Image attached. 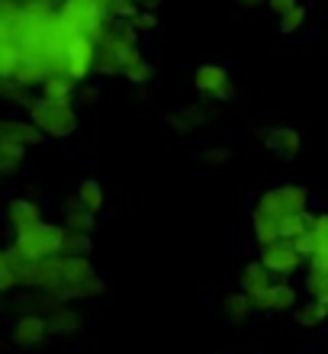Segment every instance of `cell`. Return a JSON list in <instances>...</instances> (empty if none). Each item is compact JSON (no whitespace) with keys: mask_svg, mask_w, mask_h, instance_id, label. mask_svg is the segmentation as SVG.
Segmentation results:
<instances>
[{"mask_svg":"<svg viewBox=\"0 0 328 354\" xmlns=\"http://www.w3.org/2000/svg\"><path fill=\"white\" fill-rule=\"evenodd\" d=\"M61 239H65V225L42 223L26 229V232H13V248L26 261H46V258L61 254Z\"/></svg>","mask_w":328,"mask_h":354,"instance_id":"6da1fadb","label":"cell"},{"mask_svg":"<svg viewBox=\"0 0 328 354\" xmlns=\"http://www.w3.org/2000/svg\"><path fill=\"white\" fill-rule=\"evenodd\" d=\"M296 319H300V326H306V328L322 326L328 319V306L319 303V299H309V303H302V306L296 309Z\"/></svg>","mask_w":328,"mask_h":354,"instance_id":"7402d4cb","label":"cell"},{"mask_svg":"<svg viewBox=\"0 0 328 354\" xmlns=\"http://www.w3.org/2000/svg\"><path fill=\"white\" fill-rule=\"evenodd\" d=\"M296 303V290L283 280V283H273L271 290H264L261 297H254V309L258 313H283Z\"/></svg>","mask_w":328,"mask_h":354,"instance_id":"30bf717a","label":"cell"},{"mask_svg":"<svg viewBox=\"0 0 328 354\" xmlns=\"http://www.w3.org/2000/svg\"><path fill=\"white\" fill-rule=\"evenodd\" d=\"M23 158H26V145H19L13 139H0V171L3 174H17Z\"/></svg>","mask_w":328,"mask_h":354,"instance_id":"ffe728a7","label":"cell"},{"mask_svg":"<svg viewBox=\"0 0 328 354\" xmlns=\"http://www.w3.org/2000/svg\"><path fill=\"white\" fill-rule=\"evenodd\" d=\"M222 313L232 322H244L254 313V299L248 293H225L222 297Z\"/></svg>","mask_w":328,"mask_h":354,"instance_id":"e0dca14e","label":"cell"},{"mask_svg":"<svg viewBox=\"0 0 328 354\" xmlns=\"http://www.w3.org/2000/svg\"><path fill=\"white\" fill-rule=\"evenodd\" d=\"M48 332H52V328H48L46 316H39V313H26V316H17L10 338H13V345L17 348H36V345L46 342Z\"/></svg>","mask_w":328,"mask_h":354,"instance_id":"5b68a950","label":"cell"},{"mask_svg":"<svg viewBox=\"0 0 328 354\" xmlns=\"http://www.w3.org/2000/svg\"><path fill=\"white\" fill-rule=\"evenodd\" d=\"M271 270H267V264L264 261H248L242 268V293H248V297H261L264 290H271Z\"/></svg>","mask_w":328,"mask_h":354,"instance_id":"8fae6325","label":"cell"},{"mask_svg":"<svg viewBox=\"0 0 328 354\" xmlns=\"http://www.w3.org/2000/svg\"><path fill=\"white\" fill-rule=\"evenodd\" d=\"M61 261H65L68 283H77V280L97 277V268H94V261H90V258H65V254H61Z\"/></svg>","mask_w":328,"mask_h":354,"instance_id":"44dd1931","label":"cell"},{"mask_svg":"<svg viewBox=\"0 0 328 354\" xmlns=\"http://www.w3.org/2000/svg\"><path fill=\"white\" fill-rule=\"evenodd\" d=\"M65 229H75V232H90L94 229V213L77 196H71L65 203Z\"/></svg>","mask_w":328,"mask_h":354,"instance_id":"2e32d148","label":"cell"},{"mask_svg":"<svg viewBox=\"0 0 328 354\" xmlns=\"http://www.w3.org/2000/svg\"><path fill=\"white\" fill-rule=\"evenodd\" d=\"M48 328H52V335H75L84 328V316L77 313V309L65 306V303H58L52 313H48Z\"/></svg>","mask_w":328,"mask_h":354,"instance_id":"7c38bea8","label":"cell"},{"mask_svg":"<svg viewBox=\"0 0 328 354\" xmlns=\"http://www.w3.org/2000/svg\"><path fill=\"white\" fill-rule=\"evenodd\" d=\"M106 280L104 277H90V280H77V283H65V287L55 293L58 303H71V299H94L104 297Z\"/></svg>","mask_w":328,"mask_h":354,"instance_id":"5bb4252c","label":"cell"},{"mask_svg":"<svg viewBox=\"0 0 328 354\" xmlns=\"http://www.w3.org/2000/svg\"><path fill=\"white\" fill-rule=\"evenodd\" d=\"M135 3H139V10H158L161 0H135Z\"/></svg>","mask_w":328,"mask_h":354,"instance_id":"4dcf8cb0","label":"cell"},{"mask_svg":"<svg viewBox=\"0 0 328 354\" xmlns=\"http://www.w3.org/2000/svg\"><path fill=\"white\" fill-rule=\"evenodd\" d=\"M52 75V68H48V62H39V58H23L17 65V71H13V77H7V81H17V84L23 87H42L46 84V77Z\"/></svg>","mask_w":328,"mask_h":354,"instance_id":"4fadbf2b","label":"cell"},{"mask_svg":"<svg viewBox=\"0 0 328 354\" xmlns=\"http://www.w3.org/2000/svg\"><path fill=\"white\" fill-rule=\"evenodd\" d=\"M90 232H75V229H65V239H61V254L65 258H90Z\"/></svg>","mask_w":328,"mask_h":354,"instance_id":"ac0fdd59","label":"cell"},{"mask_svg":"<svg viewBox=\"0 0 328 354\" xmlns=\"http://www.w3.org/2000/svg\"><path fill=\"white\" fill-rule=\"evenodd\" d=\"M193 87H197L200 93L213 97V100H229L235 93V84H232V77H229V71H225L222 65H216V62H206V65L197 68Z\"/></svg>","mask_w":328,"mask_h":354,"instance_id":"277c9868","label":"cell"},{"mask_svg":"<svg viewBox=\"0 0 328 354\" xmlns=\"http://www.w3.org/2000/svg\"><path fill=\"white\" fill-rule=\"evenodd\" d=\"M306 290H309L312 299H319V303H325V306H328V277H325V274L309 270V274H306Z\"/></svg>","mask_w":328,"mask_h":354,"instance_id":"cb8c5ba5","label":"cell"},{"mask_svg":"<svg viewBox=\"0 0 328 354\" xmlns=\"http://www.w3.org/2000/svg\"><path fill=\"white\" fill-rule=\"evenodd\" d=\"M302 23H306V7H300V3H296L287 17H280V32H283V36H293Z\"/></svg>","mask_w":328,"mask_h":354,"instance_id":"484cf974","label":"cell"},{"mask_svg":"<svg viewBox=\"0 0 328 354\" xmlns=\"http://www.w3.org/2000/svg\"><path fill=\"white\" fill-rule=\"evenodd\" d=\"M75 87H77V81L71 75H58V71H52V75L46 77V84H42V97H46V100H55V103H71Z\"/></svg>","mask_w":328,"mask_h":354,"instance_id":"9a60e30c","label":"cell"},{"mask_svg":"<svg viewBox=\"0 0 328 354\" xmlns=\"http://www.w3.org/2000/svg\"><path fill=\"white\" fill-rule=\"evenodd\" d=\"M306 203H309L306 187H296V184L273 187V190L261 194V200H258V206H254V216H251V219H271V223L280 225L283 216L306 213Z\"/></svg>","mask_w":328,"mask_h":354,"instance_id":"7a4b0ae2","label":"cell"},{"mask_svg":"<svg viewBox=\"0 0 328 354\" xmlns=\"http://www.w3.org/2000/svg\"><path fill=\"white\" fill-rule=\"evenodd\" d=\"M264 145H267V151H273L277 158H296L302 149V136L296 129L277 126V129L264 132Z\"/></svg>","mask_w":328,"mask_h":354,"instance_id":"ba28073f","label":"cell"},{"mask_svg":"<svg viewBox=\"0 0 328 354\" xmlns=\"http://www.w3.org/2000/svg\"><path fill=\"white\" fill-rule=\"evenodd\" d=\"M261 261L267 264V270L271 274H283V280L290 277V274H296V268L302 264L300 252L293 248V242H273L267 245V248H261Z\"/></svg>","mask_w":328,"mask_h":354,"instance_id":"8992f818","label":"cell"},{"mask_svg":"<svg viewBox=\"0 0 328 354\" xmlns=\"http://www.w3.org/2000/svg\"><path fill=\"white\" fill-rule=\"evenodd\" d=\"M81 100H84V103H94V100H97V91H94V87H84V93H81Z\"/></svg>","mask_w":328,"mask_h":354,"instance_id":"1f68e13d","label":"cell"},{"mask_svg":"<svg viewBox=\"0 0 328 354\" xmlns=\"http://www.w3.org/2000/svg\"><path fill=\"white\" fill-rule=\"evenodd\" d=\"M229 158H232V151L222 149V145H213V149H206L203 155H200V161H203L206 168H219V165H225Z\"/></svg>","mask_w":328,"mask_h":354,"instance_id":"4316f807","label":"cell"},{"mask_svg":"<svg viewBox=\"0 0 328 354\" xmlns=\"http://www.w3.org/2000/svg\"><path fill=\"white\" fill-rule=\"evenodd\" d=\"M151 75H155V68H151L145 58L132 62V65L122 71V77H126V81H132V84H145V81H151Z\"/></svg>","mask_w":328,"mask_h":354,"instance_id":"d4e9b609","label":"cell"},{"mask_svg":"<svg viewBox=\"0 0 328 354\" xmlns=\"http://www.w3.org/2000/svg\"><path fill=\"white\" fill-rule=\"evenodd\" d=\"M235 3L244 10H254V7H261V3H267V0H235Z\"/></svg>","mask_w":328,"mask_h":354,"instance_id":"f546056e","label":"cell"},{"mask_svg":"<svg viewBox=\"0 0 328 354\" xmlns=\"http://www.w3.org/2000/svg\"><path fill=\"white\" fill-rule=\"evenodd\" d=\"M0 139H13L29 149V145H42L48 136L32 120H3L0 122Z\"/></svg>","mask_w":328,"mask_h":354,"instance_id":"9c48e42d","label":"cell"},{"mask_svg":"<svg viewBox=\"0 0 328 354\" xmlns=\"http://www.w3.org/2000/svg\"><path fill=\"white\" fill-rule=\"evenodd\" d=\"M75 196L87 206V209H90V213H100V209H104V200H106V196H104V184H100V180H94V177L81 180Z\"/></svg>","mask_w":328,"mask_h":354,"instance_id":"d6986e66","label":"cell"},{"mask_svg":"<svg viewBox=\"0 0 328 354\" xmlns=\"http://www.w3.org/2000/svg\"><path fill=\"white\" fill-rule=\"evenodd\" d=\"M0 91H3V100L7 103H17V106H32V97H29V87H23V84H17V81H0Z\"/></svg>","mask_w":328,"mask_h":354,"instance_id":"603a6c76","label":"cell"},{"mask_svg":"<svg viewBox=\"0 0 328 354\" xmlns=\"http://www.w3.org/2000/svg\"><path fill=\"white\" fill-rule=\"evenodd\" d=\"M132 26H135V32H155V29H158V17H155V10H142L139 17L132 19Z\"/></svg>","mask_w":328,"mask_h":354,"instance_id":"83f0119b","label":"cell"},{"mask_svg":"<svg viewBox=\"0 0 328 354\" xmlns=\"http://www.w3.org/2000/svg\"><path fill=\"white\" fill-rule=\"evenodd\" d=\"M271 3V10L277 13V17H287L293 7H296V0H267Z\"/></svg>","mask_w":328,"mask_h":354,"instance_id":"f1b7e54d","label":"cell"},{"mask_svg":"<svg viewBox=\"0 0 328 354\" xmlns=\"http://www.w3.org/2000/svg\"><path fill=\"white\" fill-rule=\"evenodd\" d=\"M7 223L13 232H26L32 225H42V209H39L36 200L17 196V200H10V206H7Z\"/></svg>","mask_w":328,"mask_h":354,"instance_id":"52a82bcc","label":"cell"},{"mask_svg":"<svg viewBox=\"0 0 328 354\" xmlns=\"http://www.w3.org/2000/svg\"><path fill=\"white\" fill-rule=\"evenodd\" d=\"M29 120L46 132L48 139H68L77 132V110L71 103H55L46 97H36V103L29 106Z\"/></svg>","mask_w":328,"mask_h":354,"instance_id":"3957f363","label":"cell"}]
</instances>
